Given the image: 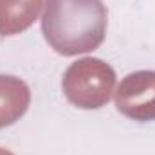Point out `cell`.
<instances>
[{
	"instance_id": "3",
	"label": "cell",
	"mask_w": 155,
	"mask_h": 155,
	"mask_svg": "<svg viewBox=\"0 0 155 155\" xmlns=\"http://www.w3.org/2000/svg\"><path fill=\"white\" fill-rule=\"evenodd\" d=\"M116 108L134 121H155V71H137L121 81Z\"/></svg>"
},
{
	"instance_id": "4",
	"label": "cell",
	"mask_w": 155,
	"mask_h": 155,
	"mask_svg": "<svg viewBox=\"0 0 155 155\" xmlns=\"http://www.w3.org/2000/svg\"><path fill=\"white\" fill-rule=\"evenodd\" d=\"M29 87L15 76L0 74V128L16 123L29 108Z\"/></svg>"
},
{
	"instance_id": "2",
	"label": "cell",
	"mask_w": 155,
	"mask_h": 155,
	"mask_svg": "<svg viewBox=\"0 0 155 155\" xmlns=\"http://www.w3.org/2000/svg\"><path fill=\"white\" fill-rule=\"evenodd\" d=\"M114 69L97 58H83L74 61L61 79V88L67 101L85 110H94L107 105L114 92Z\"/></svg>"
},
{
	"instance_id": "6",
	"label": "cell",
	"mask_w": 155,
	"mask_h": 155,
	"mask_svg": "<svg viewBox=\"0 0 155 155\" xmlns=\"http://www.w3.org/2000/svg\"><path fill=\"white\" fill-rule=\"evenodd\" d=\"M0 155H13V153L7 152V150H4V148H0Z\"/></svg>"
},
{
	"instance_id": "5",
	"label": "cell",
	"mask_w": 155,
	"mask_h": 155,
	"mask_svg": "<svg viewBox=\"0 0 155 155\" xmlns=\"http://www.w3.org/2000/svg\"><path fill=\"white\" fill-rule=\"evenodd\" d=\"M41 7V0H0V35L13 36L29 29Z\"/></svg>"
},
{
	"instance_id": "1",
	"label": "cell",
	"mask_w": 155,
	"mask_h": 155,
	"mask_svg": "<svg viewBox=\"0 0 155 155\" xmlns=\"http://www.w3.org/2000/svg\"><path fill=\"white\" fill-rule=\"evenodd\" d=\"M108 13L101 0H45L41 33L63 56L97 49L107 35Z\"/></svg>"
}]
</instances>
